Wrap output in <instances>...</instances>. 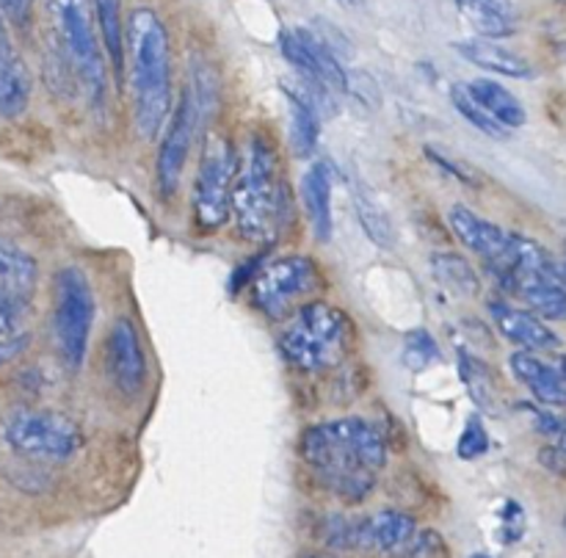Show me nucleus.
<instances>
[{
	"label": "nucleus",
	"mask_w": 566,
	"mask_h": 558,
	"mask_svg": "<svg viewBox=\"0 0 566 558\" xmlns=\"http://www.w3.org/2000/svg\"><path fill=\"white\" fill-rule=\"evenodd\" d=\"M451 103H453V108H457L459 114H462L464 119H468L470 125L475 127V130L484 133V136H490V138H506L509 133H512V130H506V127H503V125H497V122L492 119V116L486 114V110L481 108V105L475 103L473 97H470L468 88L459 86V83L451 88Z\"/></svg>",
	"instance_id": "nucleus-28"
},
{
	"label": "nucleus",
	"mask_w": 566,
	"mask_h": 558,
	"mask_svg": "<svg viewBox=\"0 0 566 558\" xmlns=\"http://www.w3.org/2000/svg\"><path fill=\"white\" fill-rule=\"evenodd\" d=\"M94 326V293L88 276L70 265L55 274L53 329L59 357L70 373H77L86 362L88 337Z\"/></svg>",
	"instance_id": "nucleus-8"
},
{
	"label": "nucleus",
	"mask_w": 566,
	"mask_h": 558,
	"mask_svg": "<svg viewBox=\"0 0 566 558\" xmlns=\"http://www.w3.org/2000/svg\"><path fill=\"white\" fill-rule=\"evenodd\" d=\"M523 523H525V514L520 508L517 501H506L503 506V541H517L523 536Z\"/></svg>",
	"instance_id": "nucleus-34"
},
{
	"label": "nucleus",
	"mask_w": 566,
	"mask_h": 558,
	"mask_svg": "<svg viewBox=\"0 0 566 558\" xmlns=\"http://www.w3.org/2000/svg\"><path fill=\"white\" fill-rule=\"evenodd\" d=\"M307 558H337V556H324V552H313V556H307Z\"/></svg>",
	"instance_id": "nucleus-42"
},
{
	"label": "nucleus",
	"mask_w": 566,
	"mask_h": 558,
	"mask_svg": "<svg viewBox=\"0 0 566 558\" xmlns=\"http://www.w3.org/2000/svg\"><path fill=\"white\" fill-rule=\"evenodd\" d=\"M287 215V186L280 155L263 130L254 127L235 155L230 219L249 243H271L282 232Z\"/></svg>",
	"instance_id": "nucleus-2"
},
{
	"label": "nucleus",
	"mask_w": 566,
	"mask_h": 558,
	"mask_svg": "<svg viewBox=\"0 0 566 558\" xmlns=\"http://www.w3.org/2000/svg\"><path fill=\"white\" fill-rule=\"evenodd\" d=\"M105 362L116 390L127 398L142 396L147 385V357H144L142 337L130 318H116L105 340Z\"/></svg>",
	"instance_id": "nucleus-11"
},
{
	"label": "nucleus",
	"mask_w": 566,
	"mask_h": 558,
	"mask_svg": "<svg viewBox=\"0 0 566 558\" xmlns=\"http://www.w3.org/2000/svg\"><path fill=\"white\" fill-rule=\"evenodd\" d=\"M232 180H235V149L221 133L210 130L199 155L191 199L193 219L202 230H219L230 219Z\"/></svg>",
	"instance_id": "nucleus-9"
},
{
	"label": "nucleus",
	"mask_w": 566,
	"mask_h": 558,
	"mask_svg": "<svg viewBox=\"0 0 566 558\" xmlns=\"http://www.w3.org/2000/svg\"><path fill=\"white\" fill-rule=\"evenodd\" d=\"M562 373H564V379H566V357L562 359Z\"/></svg>",
	"instance_id": "nucleus-43"
},
{
	"label": "nucleus",
	"mask_w": 566,
	"mask_h": 558,
	"mask_svg": "<svg viewBox=\"0 0 566 558\" xmlns=\"http://www.w3.org/2000/svg\"><path fill=\"white\" fill-rule=\"evenodd\" d=\"M39 265L25 249L14 246V243L0 238V287H11V291L31 293L36 285Z\"/></svg>",
	"instance_id": "nucleus-27"
},
{
	"label": "nucleus",
	"mask_w": 566,
	"mask_h": 558,
	"mask_svg": "<svg viewBox=\"0 0 566 558\" xmlns=\"http://www.w3.org/2000/svg\"><path fill=\"white\" fill-rule=\"evenodd\" d=\"M25 346H28V335H17V337H6V340H0V368L9 365L11 359L20 357V354L25 351Z\"/></svg>",
	"instance_id": "nucleus-36"
},
{
	"label": "nucleus",
	"mask_w": 566,
	"mask_h": 558,
	"mask_svg": "<svg viewBox=\"0 0 566 558\" xmlns=\"http://www.w3.org/2000/svg\"><path fill=\"white\" fill-rule=\"evenodd\" d=\"M127 55L133 77V116L142 138L164 130L171 110L169 33L153 9H133L127 20Z\"/></svg>",
	"instance_id": "nucleus-3"
},
{
	"label": "nucleus",
	"mask_w": 566,
	"mask_h": 558,
	"mask_svg": "<svg viewBox=\"0 0 566 558\" xmlns=\"http://www.w3.org/2000/svg\"><path fill=\"white\" fill-rule=\"evenodd\" d=\"M457 370L462 385L468 387L470 398H473L475 407L486 414H497L501 409V398H497V385L492 379L490 368L481 362L475 354H470L468 348H459L457 351Z\"/></svg>",
	"instance_id": "nucleus-23"
},
{
	"label": "nucleus",
	"mask_w": 566,
	"mask_h": 558,
	"mask_svg": "<svg viewBox=\"0 0 566 558\" xmlns=\"http://www.w3.org/2000/svg\"><path fill=\"white\" fill-rule=\"evenodd\" d=\"M31 99V75L20 55L11 50L6 33H0V116H17Z\"/></svg>",
	"instance_id": "nucleus-20"
},
{
	"label": "nucleus",
	"mask_w": 566,
	"mask_h": 558,
	"mask_svg": "<svg viewBox=\"0 0 566 558\" xmlns=\"http://www.w3.org/2000/svg\"><path fill=\"white\" fill-rule=\"evenodd\" d=\"M3 440L17 456L66 462L83 448V429L55 409H17L3 425Z\"/></svg>",
	"instance_id": "nucleus-7"
},
{
	"label": "nucleus",
	"mask_w": 566,
	"mask_h": 558,
	"mask_svg": "<svg viewBox=\"0 0 566 558\" xmlns=\"http://www.w3.org/2000/svg\"><path fill=\"white\" fill-rule=\"evenodd\" d=\"M31 11V0H0V14H6L14 22H25Z\"/></svg>",
	"instance_id": "nucleus-37"
},
{
	"label": "nucleus",
	"mask_w": 566,
	"mask_h": 558,
	"mask_svg": "<svg viewBox=\"0 0 566 558\" xmlns=\"http://www.w3.org/2000/svg\"><path fill=\"white\" fill-rule=\"evenodd\" d=\"M509 368L517 376L520 385L528 387L531 396L545 407L566 409V379L562 368H553L534 351H514L509 357Z\"/></svg>",
	"instance_id": "nucleus-15"
},
{
	"label": "nucleus",
	"mask_w": 566,
	"mask_h": 558,
	"mask_svg": "<svg viewBox=\"0 0 566 558\" xmlns=\"http://www.w3.org/2000/svg\"><path fill=\"white\" fill-rule=\"evenodd\" d=\"M453 50H457L462 59H468L470 64L481 66V70L486 72H495V75H503V77H531L534 75V70H531L528 61L523 59V55H517L514 50L503 48V44L492 42V39H462V42L453 44Z\"/></svg>",
	"instance_id": "nucleus-18"
},
{
	"label": "nucleus",
	"mask_w": 566,
	"mask_h": 558,
	"mask_svg": "<svg viewBox=\"0 0 566 558\" xmlns=\"http://www.w3.org/2000/svg\"><path fill=\"white\" fill-rule=\"evenodd\" d=\"M448 224L451 232L470 249L473 254H479L490 271H497L506 265L509 254H512V232H506L503 227L492 224L490 219L479 215L475 210L464 208V204H453L448 210Z\"/></svg>",
	"instance_id": "nucleus-12"
},
{
	"label": "nucleus",
	"mask_w": 566,
	"mask_h": 558,
	"mask_svg": "<svg viewBox=\"0 0 566 558\" xmlns=\"http://www.w3.org/2000/svg\"><path fill=\"white\" fill-rule=\"evenodd\" d=\"M558 274H562V282L566 285V249H564V257H562V265H558Z\"/></svg>",
	"instance_id": "nucleus-39"
},
{
	"label": "nucleus",
	"mask_w": 566,
	"mask_h": 558,
	"mask_svg": "<svg viewBox=\"0 0 566 558\" xmlns=\"http://www.w3.org/2000/svg\"><path fill=\"white\" fill-rule=\"evenodd\" d=\"M199 119H202V110H199L197 99H193L191 86H186L175 114H171V125L166 130L164 144L158 149V160H155V182H158V191L164 199L175 197L177 188H180L182 169H186L188 155H191L193 133H197Z\"/></svg>",
	"instance_id": "nucleus-10"
},
{
	"label": "nucleus",
	"mask_w": 566,
	"mask_h": 558,
	"mask_svg": "<svg viewBox=\"0 0 566 558\" xmlns=\"http://www.w3.org/2000/svg\"><path fill=\"white\" fill-rule=\"evenodd\" d=\"M340 3L343 6H359V3H363V0H340Z\"/></svg>",
	"instance_id": "nucleus-41"
},
{
	"label": "nucleus",
	"mask_w": 566,
	"mask_h": 558,
	"mask_svg": "<svg viewBox=\"0 0 566 558\" xmlns=\"http://www.w3.org/2000/svg\"><path fill=\"white\" fill-rule=\"evenodd\" d=\"M431 274L442 287H448L457 296H475L481 291V280L473 265L453 252L431 254Z\"/></svg>",
	"instance_id": "nucleus-26"
},
{
	"label": "nucleus",
	"mask_w": 566,
	"mask_h": 558,
	"mask_svg": "<svg viewBox=\"0 0 566 558\" xmlns=\"http://www.w3.org/2000/svg\"><path fill=\"white\" fill-rule=\"evenodd\" d=\"M470 558H495V556H490V552H473Z\"/></svg>",
	"instance_id": "nucleus-40"
},
{
	"label": "nucleus",
	"mask_w": 566,
	"mask_h": 558,
	"mask_svg": "<svg viewBox=\"0 0 566 558\" xmlns=\"http://www.w3.org/2000/svg\"><path fill=\"white\" fill-rule=\"evenodd\" d=\"M531 414H534V423L536 429H539V434H547V436H558L564 431V423L556 418L553 412H542V409H534L528 407Z\"/></svg>",
	"instance_id": "nucleus-35"
},
{
	"label": "nucleus",
	"mask_w": 566,
	"mask_h": 558,
	"mask_svg": "<svg viewBox=\"0 0 566 558\" xmlns=\"http://www.w3.org/2000/svg\"><path fill=\"white\" fill-rule=\"evenodd\" d=\"M464 88H468L470 97H473L497 125L506 127V130H517V127H523L525 122H528L525 105L520 103L517 94L509 92L503 83L490 81V77H475V81H470Z\"/></svg>",
	"instance_id": "nucleus-19"
},
{
	"label": "nucleus",
	"mask_w": 566,
	"mask_h": 558,
	"mask_svg": "<svg viewBox=\"0 0 566 558\" xmlns=\"http://www.w3.org/2000/svg\"><path fill=\"white\" fill-rule=\"evenodd\" d=\"M287 99V110H291V141L293 149L298 155H313V149L318 147V136H321V114L318 108L313 105V99L296 88L285 86L282 88Z\"/></svg>",
	"instance_id": "nucleus-22"
},
{
	"label": "nucleus",
	"mask_w": 566,
	"mask_h": 558,
	"mask_svg": "<svg viewBox=\"0 0 566 558\" xmlns=\"http://www.w3.org/2000/svg\"><path fill=\"white\" fill-rule=\"evenodd\" d=\"M490 451V434H486V425L481 420V414H473L464 423V431L459 434L457 442V456L464 459V462H473V459H481Z\"/></svg>",
	"instance_id": "nucleus-31"
},
{
	"label": "nucleus",
	"mask_w": 566,
	"mask_h": 558,
	"mask_svg": "<svg viewBox=\"0 0 566 558\" xmlns=\"http://www.w3.org/2000/svg\"><path fill=\"white\" fill-rule=\"evenodd\" d=\"M418 536V523L407 512L381 508L365 519H354V550L403 556Z\"/></svg>",
	"instance_id": "nucleus-13"
},
{
	"label": "nucleus",
	"mask_w": 566,
	"mask_h": 558,
	"mask_svg": "<svg viewBox=\"0 0 566 558\" xmlns=\"http://www.w3.org/2000/svg\"><path fill=\"white\" fill-rule=\"evenodd\" d=\"M492 324L506 340L523 346V351H553L562 346V337L531 309H520L506 302H490Z\"/></svg>",
	"instance_id": "nucleus-14"
},
{
	"label": "nucleus",
	"mask_w": 566,
	"mask_h": 558,
	"mask_svg": "<svg viewBox=\"0 0 566 558\" xmlns=\"http://www.w3.org/2000/svg\"><path fill=\"white\" fill-rule=\"evenodd\" d=\"M252 302L269 318H287L324 287V274L310 254H282L260 263L252 276Z\"/></svg>",
	"instance_id": "nucleus-6"
},
{
	"label": "nucleus",
	"mask_w": 566,
	"mask_h": 558,
	"mask_svg": "<svg viewBox=\"0 0 566 558\" xmlns=\"http://www.w3.org/2000/svg\"><path fill=\"white\" fill-rule=\"evenodd\" d=\"M298 456L315 470L332 495L346 503H363L387 464V445L370 420L352 414L304 429Z\"/></svg>",
	"instance_id": "nucleus-1"
},
{
	"label": "nucleus",
	"mask_w": 566,
	"mask_h": 558,
	"mask_svg": "<svg viewBox=\"0 0 566 558\" xmlns=\"http://www.w3.org/2000/svg\"><path fill=\"white\" fill-rule=\"evenodd\" d=\"M354 213H357L359 227L368 235L370 243H376L379 249H392L396 246V227H392L390 215L385 213V208L379 204V199L374 197L368 186H354Z\"/></svg>",
	"instance_id": "nucleus-24"
},
{
	"label": "nucleus",
	"mask_w": 566,
	"mask_h": 558,
	"mask_svg": "<svg viewBox=\"0 0 566 558\" xmlns=\"http://www.w3.org/2000/svg\"><path fill=\"white\" fill-rule=\"evenodd\" d=\"M348 94H354V97L359 99V103H365L370 108H379L381 103V92L379 86L374 83V77L368 75V72H348Z\"/></svg>",
	"instance_id": "nucleus-32"
},
{
	"label": "nucleus",
	"mask_w": 566,
	"mask_h": 558,
	"mask_svg": "<svg viewBox=\"0 0 566 558\" xmlns=\"http://www.w3.org/2000/svg\"><path fill=\"white\" fill-rule=\"evenodd\" d=\"M53 20V31L59 36L66 64L81 81L83 92L88 94L92 105L105 103V53L97 36L92 0H44Z\"/></svg>",
	"instance_id": "nucleus-5"
},
{
	"label": "nucleus",
	"mask_w": 566,
	"mask_h": 558,
	"mask_svg": "<svg viewBox=\"0 0 566 558\" xmlns=\"http://www.w3.org/2000/svg\"><path fill=\"white\" fill-rule=\"evenodd\" d=\"M332 166L326 160L310 166L302 177V199L304 210H307L310 227H313L315 238L326 243L332 238Z\"/></svg>",
	"instance_id": "nucleus-16"
},
{
	"label": "nucleus",
	"mask_w": 566,
	"mask_h": 558,
	"mask_svg": "<svg viewBox=\"0 0 566 558\" xmlns=\"http://www.w3.org/2000/svg\"><path fill=\"white\" fill-rule=\"evenodd\" d=\"M426 158H429L434 166H440V169H446L451 177H457V180L470 182V186H479V177H475L473 171L468 169V166L457 164V160H451V158H448V155L437 152L434 147H426Z\"/></svg>",
	"instance_id": "nucleus-33"
},
{
	"label": "nucleus",
	"mask_w": 566,
	"mask_h": 558,
	"mask_svg": "<svg viewBox=\"0 0 566 558\" xmlns=\"http://www.w3.org/2000/svg\"><path fill=\"white\" fill-rule=\"evenodd\" d=\"M296 33L302 36V42L307 44L321 81H324L332 92L348 94V72H346V66L340 64V59H337L335 48H332V44L326 42L321 33L310 31V28H296Z\"/></svg>",
	"instance_id": "nucleus-25"
},
{
	"label": "nucleus",
	"mask_w": 566,
	"mask_h": 558,
	"mask_svg": "<svg viewBox=\"0 0 566 558\" xmlns=\"http://www.w3.org/2000/svg\"><path fill=\"white\" fill-rule=\"evenodd\" d=\"M354 343V320L346 309L324 298H310L287 315L280 331V351L304 373L337 368Z\"/></svg>",
	"instance_id": "nucleus-4"
},
{
	"label": "nucleus",
	"mask_w": 566,
	"mask_h": 558,
	"mask_svg": "<svg viewBox=\"0 0 566 558\" xmlns=\"http://www.w3.org/2000/svg\"><path fill=\"white\" fill-rule=\"evenodd\" d=\"M457 9L481 39L497 42L517 31L514 0H457Z\"/></svg>",
	"instance_id": "nucleus-17"
},
{
	"label": "nucleus",
	"mask_w": 566,
	"mask_h": 558,
	"mask_svg": "<svg viewBox=\"0 0 566 558\" xmlns=\"http://www.w3.org/2000/svg\"><path fill=\"white\" fill-rule=\"evenodd\" d=\"M564 528H566V514H564Z\"/></svg>",
	"instance_id": "nucleus-44"
},
{
	"label": "nucleus",
	"mask_w": 566,
	"mask_h": 558,
	"mask_svg": "<svg viewBox=\"0 0 566 558\" xmlns=\"http://www.w3.org/2000/svg\"><path fill=\"white\" fill-rule=\"evenodd\" d=\"M28 293L11 291V287H0V340L6 337L25 335L28 320Z\"/></svg>",
	"instance_id": "nucleus-29"
},
{
	"label": "nucleus",
	"mask_w": 566,
	"mask_h": 558,
	"mask_svg": "<svg viewBox=\"0 0 566 558\" xmlns=\"http://www.w3.org/2000/svg\"><path fill=\"white\" fill-rule=\"evenodd\" d=\"M440 359V348H437V340L426 329L409 331L407 340H403L401 362L407 365L409 370H426L431 362Z\"/></svg>",
	"instance_id": "nucleus-30"
},
{
	"label": "nucleus",
	"mask_w": 566,
	"mask_h": 558,
	"mask_svg": "<svg viewBox=\"0 0 566 558\" xmlns=\"http://www.w3.org/2000/svg\"><path fill=\"white\" fill-rule=\"evenodd\" d=\"M542 464L551 467L553 473L566 475V453L562 448H545V451H542Z\"/></svg>",
	"instance_id": "nucleus-38"
},
{
	"label": "nucleus",
	"mask_w": 566,
	"mask_h": 558,
	"mask_svg": "<svg viewBox=\"0 0 566 558\" xmlns=\"http://www.w3.org/2000/svg\"><path fill=\"white\" fill-rule=\"evenodd\" d=\"M94 22L99 28L103 53L114 66L116 81L125 75V20H122V0H92Z\"/></svg>",
	"instance_id": "nucleus-21"
}]
</instances>
